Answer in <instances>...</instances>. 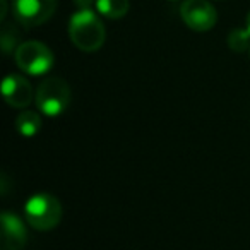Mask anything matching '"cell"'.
I'll use <instances>...</instances> for the list:
<instances>
[{"label":"cell","mask_w":250,"mask_h":250,"mask_svg":"<svg viewBox=\"0 0 250 250\" xmlns=\"http://www.w3.org/2000/svg\"><path fill=\"white\" fill-rule=\"evenodd\" d=\"M69 38L81 52L91 53L103 46L106 29L96 12L91 9H79L69 21Z\"/></svg>","instance_id":"1"},{"label":"cell","mask_w":250,"mask_h":250,"mask_svg":"<svg viewBox=\"0 0 250 250\" xmlns=\"http://www.w3.org/2000/svg\"><path fill=\"white\" fill-rule=\"evenodd\" d=\"M26 221L38 231H50L57 228L62 219V206L55 195L35 194L24 204Z\"/></svg>","instance_id":"2"},{"label":"cell","mask_w":250,"mask_h":250,"mask_svg":"<svg viewBox=\"0 0 250 250\" xmlns=\"http://www.w3.org/2000/svg\"><path fill=\"white\" fill-rule=\"evenodd\" d=\"M38 110L43 115L53 118L60 117L70 104V87L60 77H46L42 81L35 94Z\"/></svg>","instance_id":"3"},{"label":"cell","mask_w":250,"mask_h":250,"mask_svg":"<svg viewBox=\"0 0 250 250\" xmlns=\"http://www.w3.org/2000/svg\"><path fill=\"white\" fill-rule=\"evenodd\" d=\"M14 59L22 72L35 77L48 74L55 63L52 50L42 42H24L18 45Z\"/></svg>","instance_id":"4"},{"label":"cell","mask_w":250,"mask_h":250,"mask_svg":"<svg viewBox=\"0 0 250 250\" xmlns=\"http://www.w3.org/2000/svg\"><path fill=\"white\" fill-rule=\"evenodd\" d=\"M57 9V0H12V14L24 28H36L48 21Z\"/></svg>","instance_id":"5"},{"label":"cell","mask_w":250,"mask_h":250,"mask_svg":"<svg viewBox=\"0 0 250 250\" xmlns=\"http://www.w3.org/2000/svg\"><path fill=\"white\" fill-rule=\"evenodd\" d=\"M180 18L192 31L206 33L216 26L218 12L209 0H184L180 5Z\"/></svg>","instance_id":"6"},{"label":"cell","mask_w":250,"mask_h":250,"mask_svg":"<svg viewBox=\"0 0 250 250\" xmlns=\"http://www.w3.org/2000/svg\"><path fill=\"white\" fill-rule=\"evenodd\" d=\"M0 250H22L28 242V231L22 219L14 212L4 211L0 216Z\"/></svg>","instance_id":"7"},{"label":"cell","mask_w":250,"mask_h":250,"mask_svg":"<svg viewBox=\"0 0 250 250\" xmlns=\"http://www.w3.org/2000/svg\"><path fill=\"white\" fill-rule=\"evenodd\" d=\"M2 94L9 106L22 108L29 106L33 101V87L29 81L21 74H9L2 83Z\"/></svg>","instance_id":"8"},{"label":"cell","mask_w":250,"mask_h":250,"mask_svg":"<svg viewBox=\"0 0 250 250\" xmlns=\"http://www.w3.org/2000/svg\"><path fill=\"white\" fill-rule=\"evenodd\" d=\"M16 129L21 136L24 137H33L40 132L42 129V117L36 111H21L16 118Z\"/></svg>","instance_id":"9"},{"label":"cell","mask_w":250,"mask_h":250,"mask_svg":"<svg viewBox=\"0 0 250 250\" xmlns=\"http://www.w3.org/2000/svg\"><path fill=\"white\" fill-rule=\"evenodd\" d=\"M96 11L103 18L108 19H120L129 12V0H94Z\"/></svg>","instance_id":"10"},{"label":"cell","mask_w":250,"mask_h":250,"mask_svg":"<svg viewBox=\"0 0 250 250\" xmlns=\"http://www.w3.org/2000/svg\"><path fill=\"white\" fill-rule=\"evenodd\" d=\"M228 46L236 53H243L250 50V33L247 28L233 29L228 35Z\"/></svg>","instance_id":"11"},{"label":"cell","mask_w":250,"mask_h":250,"mask_svg":"<svg viewBox=\"0 0 250 250\" xmlns=\"http://www.w3.org/2000/svg\"><path fill=\"white\" fill-rule=\"evenodd\" d=\"M245 28L249 29V33H250V12H249V16H247V26Z\"/></svg>","instance_id":"12"},{"label":"cell","mask_w":250,"mask_h":250,"mask_svg":"<svg viewBox=\"0 0 250 250\" xmlns=\"http://www.w3.org/2000/svg\"><path fill=\"white\" fill-rule=\"evenodd\" d=\"M249 55H250V50H249Z\"/></svg>","instance_id":"13"}]
</instances>
